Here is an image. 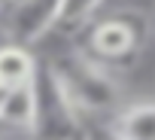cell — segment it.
<instances>
[{
	"label": "cell",
	"mask_w": 155,
	"mask_h": 140,
	"mask_svg": "<svg viewBox=\"0 0 155 140\" xmlns=\"http://www.w3.org/2000/svg\"><path fill=\"white\" fill-rule=\"evenodd\" d=\"M49 64L82 119L113 116L122 107L125 95H122V82L116 76V70L91 58L85 49H64L52 55Z\"/></svg>",
	"instance_id": "obj_1"
},
{
	"label": "cell",
	"mask_w": 155,
	"mask_h": 140,
	"mask_svg": "<svg viewBox=\"0 0 155 140\" xmlns=\"http://www.w3.org/2000/svg\"><path fill=\"white\" fill-rule=\"evenodd\" d=\"M85 52L104 64L125 67V61H134L140 55V49H146V43H152V25L149 15L140 12L137 6L131 9H119L116 15H107L101 22L85 25Z\"/></svg>",
	"instance_id": "obj_2"
},
{
	"label": "cell",
	"mask_w": 155,
	"mask_h": 140,
	"mask_svg": "<svg viewBox=\"0 0 155 140\" xmlns=\"http://www.w3.org/2000/svg\"><path fill=\"white\" fill-rule=\"evenodd\" d=\"M34 98H37V119L34 131L40 137H76L85 134V122L76 113L73 101L67 98L64 85L58 82L49 61H40L34 73Z\"/></svg>",
	"instance_id": "obj_3"
},
{
	"label": "cell",
	"mask_w": 155,
	"mask_h": 140,
	"mask_svg": "<svg viewBox=\"0 0 155 140\" xmlns=\"http://www.w3.org/2000/svg\"><path fill=\"white\" fill-rule=\"evenodd\" d=\"M61 0H3L0 3V34L3 43L34 46L58 28Z\"/></svg>",
	"instance_id": "obj_4"
},
{
	"label": "cell",
	"mask_w": 155,
	"mask_h": 140,
	"mask_svg": "<svg viewBox=\"0 0 155 140\" xmlns=\"http://www.w3.org/2000/svg\"><path fill=\"white\" fill-rule=\"evenodd\" d=\"M110 134L131 140H155V101H137L131 107H119L110 116Z\"/></svg>",
	"instance_id": "obj_5"
},
{
	"label": "cell",
	"mask_w": 155,
	"mask_h": 140,
	"mask_svg": "<svg viewBox=\"0 0 155 140\" xmlns=\"http://www.w3.org/2000/svg\"><path fill=\"white\" fill-rule=\"evenodd\" d=\"M37 119V98H34V79L15 88L3 92L0 101V125L9 131H34Z\"/></svg>",
	"instance_id": "obj_6"
},
{
	"label": "cell",
	"mask_w": 155,
	"mask_h": 140,
	"mask_svg": "<svg viewBox=\"0 0 155 140\" xmlns=\"http://www.w3.org/2000/svg\"><path fill=\"white\" fill-rule=\"evenodd\" d=\"M40 67V58L25 46V43H0V85L3 88H15L34 79Z\"/></svg>",
	"instance_id": "obj_7"
},
{
	"label": "cell",
	"mask_w": 155,
	"mask_h": 140,
	"mask_svg": "<svg viewBox=\"0 0 155 140\" xmlns=\"http://www.w3.org/2000/svg\"><path fill=\"white\" fill-rule=\"evenodd\" d=\"M107 0H61L58 28L64 31H85V25L94 22V15L104 9Z\"/></svg>",
	"instance_id": "obj_8"
},
{
	"label": "cell",
	"mask_w": 155,
	"mask_h": 140,
	"mask_svg": "<svg viewBox=\"0 0 155 140\" xmlns=\"http://www.w3.org/2000/svg\"><path fill=\"white\" fill-rule=\"evenodd\" d=\"M149 25H152V43H155V3H152V12H149Z\"/></svg>",
	"instance_id": "obj_9"
},
{
	"label": "cell",
	"mask_w": 155,
	"mask_h": 140,
	"mask_svg": "<svg viewBox=\"0 0 155 140\" xmlns=\"http://www.w3.org/2000/svg\"><path fill=\"white\" fill-rule=\"evenodd\" d=\"M3 92H6V88H3V85H0V101H3Z\"/></svg>",
	"instance_id": "obj_10"
}]
</instances>
